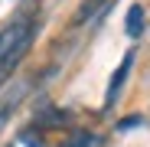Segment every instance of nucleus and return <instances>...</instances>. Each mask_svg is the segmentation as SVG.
Returning <instances> with one entry per match:
<instances>
[{
    "label": "nucleus",
    "instance_id": "1",
    "mask_svg": "<svg viewBox=\"0 0 150 147\" xmlns=\"http://www.w3.org/2000/svg\"><path fill=\"white\" fill-rule=\"evenodd\" d=\"M36 30H39L36 16H16L10 26L0 30V82H4L10 72L20 65V59L30 53Z\"/></svg>",
    "mask_w": 150,
    "mask_h": 147
},
{
    "label": "nucleus",
    "instance_id": "2",
    "mask_svg": "<svg viewBox=\"0 0 150 147\" xmlns=\"http://www.w3.org/2000/svg\"><path fill=\"white\" fill-rule=\"evenodd\" d=\"M26 92H30V79H20V82L10 85V92L4 98H0V131H4V124L10 121V114L20 108V102L26 98Z\"/></svg>",
    "mask_w": 150,
    "mask_h": 147
},
{
    "label": "nucleus",
    "instance_id": "3",
    "mask_svg": "<svg viewBox=\"0 0 150 147\" xmlns=\"http://www.w3.org/2000/svg\"><path fill=\"white\" fill-rule=\"evenodd\" d=\"M131 65H134V49H131V53L124 56V62L114 69V75H111V82H108V92H105V108H111V105L117 102L124 82H127V75H131Z\"/></svg>",
    "mask_w": 150,
    "mask_h": 147
},
{
    "label": "nucleus",
    "instance_id": "4",
    "mask_svg": "<svg viewBox=\"0 0 150 147\" xmlns=\"http://www.w3.org/2000/svg\"><path fill=\"white\" fill-rule=\"evenodd\" d=\"M124 33H127L131 39H137V36L144 33V7H140V4H131L127 16H124Z\"/></svg>",
    "mask_w": 150,
    "mask_h": 147
},
{
    "label": "nucleus",
    "instance_id": "5",
    "mask_svg": "<svg viewBox=\"0 0 150 147\" xmlns=\"http://www.w3.org/2000/svg\"><path fill=\"white\" fill-rule=\"evenodd\" d=\"M101 7H108V0H85V4L75 10L72 23H75V26H82V23H88L91 16H98V13H101Z\"/></svg>",
    "mask_w": 150,
    "mask_h": 147
},
{
    "label": "nucleus",
    "instance_id": "6",
    "mask_svg": "<svg viewBox=\"0 0 150 147\" xmlns=\"http://www.w3.org/2000/svg\"><path fill=\"white\" fill-rule=\"evenodd\" d=\"M65 147H98V137L88 134V131H75V134L65 141Z\"/></svg>",
    "mask_w": 150,
    "mask_h": 147
},
{
    "label": "nucleus",
    "instance_id": "7",
    "mask_svg": "<svg viewBox=\"0 0 150 147\" xmlns=\"http://www.w3.org/2000/svg\"><path fill=\"white\" fill-rule=\"evenodd\" d=\"M137 124H144V118H140V114H127V118L117 121V131H134Z\"/></svg>",
    "mask_w": 150,
    "mask_h": 147
}]
</instances>
